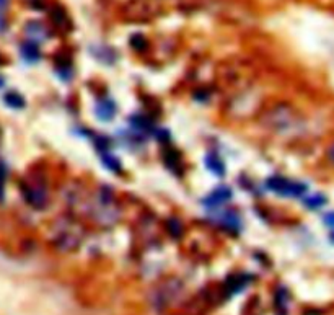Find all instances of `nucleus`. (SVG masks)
I'll return each mask as SVG.
<instances>
[{
    "mask_svg": "<svg viewBox=\"0 0 334 315\" xmlns=\"http://www.w3.org/2000/svg\"><path fill=\"white\" fill-rule=\"evenodd\" d=\"M7 103H10V105L15 106V108H20V106L25 105V101L21 100V96H18L16 93H8L7 95Z\"/></svg>",
    "mask_w": 334,
    "mask_h": 315,
    "instance_id": "obj_7",
    "label": "nucleus"
},
{
    "mask_svg": "<svg viewBox=\"0 0 334 315\" xmlns=\"http://www.w3.org/2000/svg\"><path fill=\"white\" fill-rule=\"evenodd\" d=\"M331 242L334 243V233H333V235H331Z\"/></svg>",
    "mask_w": 334,
    "mask_h": 315,
    "instance_id": "obj_12",
    "label": "nucleus"
},
{
    "mask_svg": "<svg viewBox=\"0 0 334 315\" xmlns=\"http://www.w3.org/2000/svg\"><path fill=\"white\" fill-rule=\"evenodd\" d=\"M23 54L26 59H31V61L40 59V51H38V47L33 45V43H28V45L23 46Z\"/></svg>",
    "mask_w": 334,
    "mask_h": 315,
    "instance_id": "obj_6",
    "label": "nucleus"
},
{
    "mask_svg": "<svg viewBox=\"0 0 334 315\" xmlns=\"http://www.w3.org/2000/svg\"><path fill=\"white\" fill-rule=\"evenodd\" d=\"M114 113H116V110H114V103L109 100H105L96 106V116L100 119H105V121H109V119L114 116Z\"/></svg>",
    "mask_w": 334,
    "mask_h": 315,
    "instance_id": "obj_3",
    "label": "nucleus"
},
{
    "mask_svg": "<svg viewBox=\"0 0 334 315\" xmlns=\"http://www.w3.org/2000/svg\"><path fill=\"white\" fill-rule=\"evenodd\" d=\"M206 167L209 168V170L213 173V175H223V172H225V167H223L222 160L218 159L215 154H210L206 157Z\"/></svg>",
    "mask_w": 334,
    "mask_h": 315,
    "instance_id": "obj_4",
    "label": "nucleus"
},
{
    "mask_svg": "<svg viewBox=\"0 0 334 315\" xmlns=\"http://www.w3.org/2000/svg\"><path fill=\"white\" fill-rule=\"evenodd\" d=\"M103 162H105V164H106L109 168H111V170H114V172L119 170L118 159H114V157H105V160H103Z\"/></svg>",
    "mask_w": 334,
    "mask_h": 315,
    "instance_id": "obj_8",
    "label": "nucleus"
},
{
    "mask_svg": "<svg viewBox=\"0 0 334 315\" xmlns=\"http://www.w3.org/2000/svg\"><path fill=\"white\" fill-rule=\"evenodd\" d=\"M230 196H232V191L227 188H218L215 189L209 198H207V204L209 206H220L223 203H227V201L230 199Z\"/></svg>",
    "mask_w": 334,
    "mask_h": 315,
    "instance_id": "obj_2",
    "label": "nucleus"
},
{
    "mask_svg": "<svg viewBox=\"0 0 334 315\" xmlns=\"http://www.w3.org/2000/svg\"><path fill=\"white\" fill-rule=\"evenodd\" d=\"M3 183H5V168L0 164V198H2V191H3Z\"/></svg>",
    "mask_w": 334,
    "mask_h": 315,
    "instance_id": "obj_10",
    "label": "nucleus"
},
{
    "mask_svg": "<svg viewBox=\"0 0 334 315\" xmlns=\"http://www.w3.org/2000/svg\"><path fill=\"white\" fill-rule=\"evenodd\" d=\"M267 188L276 191L277 194H281V196H293V198H300L306 191V186L303 183H295L281 177L269 178L267 180Z\"/></svg>",
    "mask_w": 334,
    "mask_h": 315,
    "instance_id": "obj_1",
    "label": "nucleus"
},
{
    "mask_svg": "<svg viewBox=\"0 0 334 315\" xmlns=\"http://www.w3.org/2000/svg\"><path fill=\"white\" fill-rule=\"evenodd\" d=\"M305 204L308 206V208H311V209H318V208H321L323 204H326V198L321 196V194H316V196L306 198Z\"/></svg>",
    "mask_w": 334,
    "mask_h": 315,
    "instance_id": "obj_5",
    "label": "nucleus"
},
{
    "mask_svg": "<svg viewBox=\"0 0 334 315\" xmlns=\"http://www.w3.org/2000/svg\"><path fill=\"white\" fill-rule=\"evenodd\" d=\"M323 221H325V224L328 227H334V213H328L325 217H323Z\"/></svg>",
    "mask_w": 334,
    "mask_h": 315,
    "instance_id": "obj_9",
    "label": "nucleus"
},
{
    "mask_svg": "<svg viewBox=\"0 0 334 315\" xmlns=\"http://www.w3.org/2000/svg\"><path fill=\"white\" fill-rule=\"evenodd\" d=\"M330 159H331V162L334 164V144L330 147Z\"/></svg>",
    "mask_w": 334,
    "mask_h": 315,
    "instance_id": "obj_11",
    "label": "nucleus"
}]
</instances>
